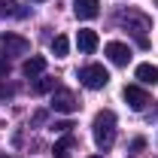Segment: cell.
Masks as SVG:
<instances>
[{
	"label": "cell",
	"instance_id": "cell-1",
	"mask_svg": "<svg viewBox=\"0 0 158 158\" xmlns=\"http://www.w3.org/2000/svg\"><path fill=\"white\" fill-rule=\"evenodd\" d=\"M91 131H94L98 149H110V146L116 143V113H113V110H100L98 116H94Z\"/></svg>",
	"mask_w": 158,
	"mask_h": 158
},
{
	"label": "cell",
	"instance_id": "cell-2",
	"mask_svg": "<svg viewBox=\"0 0 158 158\" xmlns=\"http://www.w3.org/2000/svg\"><path fill=\"white\" fill-rule=\"evenodd\" d=\"M118 21H122V27H128V31L137 37V46H140V49H149L146 31L152 27V21L146 19L143 12H137V9H128V12H122V15H118Z\"/></svg>",
	"mask_w": 158,
	"mask_h": 158
},
{
	"label": "cell",
	"instance_id": "cell-3",
	"mask_svg": "<svg viewBox=\"0 0 158 158\" xmlns=\"http://www.w3.org/2000/svg\"><path fill=\"white\" fill-rule=\"evenodd\" d=\"M79 82L85 85V88H91V91H98L103 88L106 82H110V73H106V67L103 64H85V67H79Z\"/></svg>",
	"mask_w": 158,
	"mask_h": 158
},
{
	"label": "cell",
	"instance_id": "cell-4",
	"mask_svg": "<svg viewBox=\"0 0 158 158\" xmlns=\"http://www.w3.org/2000/svg\"><path fill=\"white\" fill-rule=\"evenodd\" d=\"M31 43L19 34H0V55L3 58H15V55H27Z\"/></svg>",
	"mask_w": 158,
	"mask_h": 158
},
{
	"label": "cell",
	"instance_id": "cell-5",
	"mask_svg": "<svg viewBox=\"0 0 158 158\" xmlns=\"http://www.w3.org/2000/svg\"><path fill=\"white\" fill-rule=\"evenodd\" d=\"M49 106H52L55 113H67V116H70V113H76V110H79V100L73 98V91H67V88H55Z\"/></svg>",
	"mask_w": 158,
	"mask_h": 158
},
{
	"label": "cell",
	"instance_id": "cell-6",
	"mask_svg": "<svg viewBox=\"0 0 158 158\" xmlns=\"http://www.w3.org/2000/svg\"><path fill=\"white\" fill-rule=\"evenodd\" d=\"M122 98H125V103H128L134 113H140V110H146V106H149V94H146L140 85H125Z\"/></svg>",
	"mask_w": 158,
	"mask_h": 158
},
{
	"label": "cell",
	"instance_id": "cell-7",
	"mask_svg": "<svg viewBox=\"0 0 158 158\" xmlns=\"http://www.w3.org/2000/svg\"><path fill=\"white\" fill-rule=\"evenodd\" d=\"M103 55L113 61L116 67H125L128 61H131V49L125 46V43H118V40H113V43H106L103 46Z\"/></svg>",
	"mask_w": 158,
	"mask_h": 158
},
{
	"label": "cell",
	"instance_id": "cell-8",
	"mask_svg": "<svg viewBox=\"0 0 158 158\" xmlns=\"http://www.w3.org/2000/svg\"><path fill=\"white\" fill-rule=\"evenodd\" d=\"M98 43H100V40H98V34H94L91 27H82V31L76 34V46H79L82 55H91V52L98 49Z\"/></svg>",
	"mask_w": 158,
	"mask_h": 158
},
{
	"label": "cell",
	"instance_id": "cell-9",
	"mask_svg": "<svg viewBox=\"0 0 158 158\" xmlns=\"http://www.w3.org/2000/svg\"><path fill=\"white\" fill-rule=\"evenodd\" d=\"M73 12L76 19H98L100 0H73Z\"/></svg>",
	"mask_w": 158,
	"mask_h": 158
},
{
	"label": "cell",
	"instance_id": "cell-10",
	"mask_svg": "<svg viewBox=\"0 0 158 158\" xmlns=\"http://www.w3.org/2000/svg\"><path fill=\"white\" fill-rule=\"evenodd\" d=\"M0 19H27V6H19L15 0H0Z\"/></svg>",
	"mask_w": 158,
	"mask_h": 158
},
{
	"label": "cell",
	"instance_id": "cell-11",
	"mask_svg": "<svg viewBox=\"0 0 158 158\" xmlns=\"http://www.w3.org/2000/svg\"><path fill=\"white\" fill-rule=\"evenodd\" d=\"M43 70H46V58H43V55H34V58H27L24 64H21V73H24L27 79H37Z\"/></svg>",
	"mask_w": 158,
	"mask_h": 158
},
{
	"label": "cell",
	"instance_id": "cell-12",
	"mask_svg": "<svg viewBox=\"0 0 158 158\" xmlns=\"http://www.w3.org/2000/svg\"><path fill=\"white\" fill-rule=\"evenodd\" d=\"M73 149H76V137H73V134H64V137L55 143L52 155H55V158H70V155H73Z\"/></svg>",
	"mask_w": 158,
	"mask_h": 158
},
{
	"label": "cell",
	"instance_id": "cell-13",
	"mask_svg": "<svg viewBox=\"0 0 158 158\" xmlns=\"http://www.w3.org/2000/svg\"><path fill=\"white\" fill-rule=\"evenodd\" d=\"M134 76H137L143 85H155V82H158V67H155V64H137Z\"/></svg>",
	"mask_w": 158,
	"mask_h": 158
},
{
	"label": "cell",
	"instance_id": "cell-14",
	"mask_svg": "<svg viewBox=\"0 0 158 158\" xmlns=\"http://www.w3.org/2000/svg\"><path fill=\"white\" fill-rule=\"evenodd\" d=\"M67 52H70V40L64 37V34H58V37L52 40V55H55V58H64Z\"/></svg>",
	"mask_w": 158,
	"mask_h": 158
},
{
	"label": "cell",
	"instance_id": "cell-15",
	"mask_svg": "<svg viewBox=\"0 0 158 158\" xmlns=\"http://www.w3.org/2000/svg\"><path fill=\"white\" fill-rule=\"evenodd\" d=\"M46 91H55V79H49V76L34 85V94H46Z\"/></svg>",
	"mask_w": 158,
	"mask_h": 158
},
{
	"label": "cell",
	"instance_id": "cell-16",
	"mask_svg": "<svg viewBox=\"0 0 158 158\" xmlns=\"http://www.w3.org/2000/svg\"><path fill=\"white\" fill-rule=\"evenodd\" d=\"M70 128H73V122H55L52 125V131H58V134H70Z\"/></svg>",
	"mask_w": 158,
	"mask_h": 158
},
{
	"label": "cell",
	"instance_id": "cell-17",
	"mask_svg": "<svg viewBox=\"0 0 158 158\" xmlns=\"http://www.w3.org/2000/svg\"><path fill=\"white\" fill-rule=\"evenodd\" d=\"M12 94H15V88H12V85H0V100L12 98Z\"/></svg>",
	"mask_w": 158,
	"mask_h": 158
},
{
	"label": "cell",
	"instance_id": "cell-18",
	"mask_svg": "<svg viewBox=\"0 0 158 158\" xmlns=\"http://www.w3.org/2000/svg\"><path fill=\"white\" fill-rule=\"evenodd\" d=\"M143 146H146V140H143V137H137V140H131V149H134V152H140V149H143Z\"/></svg>",
	"mask_w": 158,
	"mask_h": 158
},
{
	"label": "cell",
	"instance_id": "cell-19",
	"mask_svg": "<svg viewBox=\"0 0 158 158\" xmlns=\"http://www.w3.org/2000/svg\"><path fill=\"white\" fill-rule=\"evenodd\" d=\"M6 73H9V61L0 55V76H6Z\"/></svg>",
	"mask_w": 158,
	"mask_h": 158
},
{
	"label": "cell",
	"instance_id": "cell-20",
	"mask_svg": "<svg viewBox=\"0 0 158 158\" xmlns=\"http://www.w3.org/2000/svg\"><path fill=\"white\" fill-rule=\"evenodd\" d=\"M91 158H103V155H91Z\"/></svg>",
	"mask_w": 158,
	"mask_h": 158
},
{
	"label": "cell",
	"instance_id": "cell-21",
	"mask_svg": "<svg viewBox=\"0 0 158 158\" xmlns=\"http://www.w3.org/2000/svg\"><path fill=\"white\" fill-rule=\"evenodd\" d=\"M0 158H9V155H0Z\"/></svg>",
	"mask_w": 158,
	"mask_h": 158
},
{
	"label": "cell",
	"instance_id": "cell-22",
	"mask_svg": "<svg viewBox=\"0 0 158 158\" xmlns=\"http://www.w3.org/2000/svg\"><path fill=\"white\" fill-rule=\"evenodd\" d=\"M37 3H40V0H37Z\"/></svg>",
	"mask_w": 158,
	"mask_h": 158
},
{
	"label": "cell",
	"instance_id": "cell-23",
	"mask_svg": "<svg viewBox=\"0 0 158 158\" xmlns=\"http://www.w3.org/2000/svg\"><path fill=\"white\" fill-rule=\"evenodd\" d=\"M155 3H158V0H155Z\"/></svg>",
	"mask_w": 158,
	"mask_h": 158
}]
</instances>
